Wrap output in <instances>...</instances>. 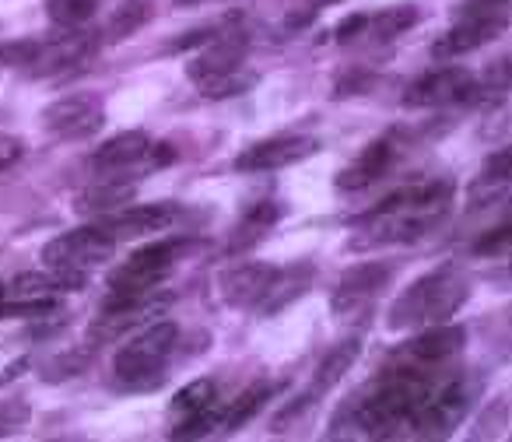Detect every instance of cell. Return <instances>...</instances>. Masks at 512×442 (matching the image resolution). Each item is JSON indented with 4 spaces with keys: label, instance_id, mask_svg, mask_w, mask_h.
<instances>
[{
    "label": "cell",
    "instance_id": "obj_2",
    "mask_svg": "<svg viewBox=\"0 0 512 442\" xmlns=\"http://www.w3.org/2000/svg\"><path fill=\"white\" fill-rule=\"evenodd\" d=\"M453 190V179L439 176L390 193L355 221L358 236H351L348 246L351 250H372V246L414 243V239L428 236L446 218L449 204H453Z\"/></svg>",
    "mask_w": 512,
    "mask_h": 442
},
{
    "label": "cell",
    "instance_id": "obj_20",
    "mask_svg": "<svg viewBox=\"0 0 512 442\" xmlns=\"http://www.w3.org/2000/svg\"><path fill=\"white\" fill-rule=\"evenodd\" d=\"M467 344V330L456 327V323H435V327H425L411 344H407L400 355L414 365H425V369H435V365L453 362L456 355Z\"/></svg>",
    "mask_w": 512,
    "mask_h": 442
},
{
    "label": "cell",
    "instance_id": "obj_5",
    "mask_svg": "<svg viewBox=\"0 0 512 442\" xmlns=\"http://www.w3.org/2000/svg\"><path fill=\"white\" fill-rule=\"evenodd\" d=\"M481 390H484L481 376H453L446 383H435L428 390L425 404L414 411L407 435H414V439H446L470 414V407L477 404Z\"/></svg>",
    "mask_w": 512,
    "mask_h": 442
},
{
    "label": "cell",
    "instance_id": "obj_8",
    "mask_svg": "<svg viewBox=\"0 0 512 442\" xmlns=\"http://www.w3.org/2000/svg\"><path fill=\"white\" fill-rule=\"evenodd\" d=\"M116 253V239L109 236L102 225H85V229H71L64 236L50 239L43 246V264L46 267H67V271H99L113 260Z\"/></svg>",
    "mask_w": 512,
    "mask_h": 442
},
{
    "label": "cell",
    "instance_id": "obj_24",
    "mask_svg": "<svg viewBox=\"0 0 512 442\" xmlns=\"http://www.w3.org/2000/svg\"><path fill=\"white\" fill-rule=\"evenodd\" d=\"M285 218V204L281 200H256L242 211L239 225L232 229V243H228V253H242L249 246H256L267 232Z\"/></svg>",
    "mask_w": 512,
    "mask_h": 442
},
{
    "label": "cell",
    "instance_id": "obj_33",
    "mask_svg": "<svg viewBox=\"0 0 512 442\" xmlns=\"http://www.w3.org/2000/svg\"><path fill=\"white\" fill-rule=\"evenodd\" d=\"M32 421V404L22 397H11V400H0V439H8V435H18L25 425Z\"/></svg>",
    "mask_w": 512,
    "mask_h": 442
},
{
    "label": "cell",
    "instance_id": "obj_15",
    "mask_svg": "<svg viewBox=\"0 0 512 442\" xmlns=\"http://www.w3.org/2000/svg\"><path fill=\"white\" fill-rule=\"evenodd\" d=\"M95 46H99V36H95V32H85L78 25V29H67L64 36L39 39V53L32 57V64L25 67V71H29L32 78H53V74L71 71V67L81 64V60L92 57Z\"/></svg>",
    "mask_w": 512,
    "mask_h": 442
},
{
    "label": "cell",
    "instance_id": "obj_6",
    "mask_svg": "<svg viewBox=\"0 0 512 442\" xmlns=\"http://www.w3.org/2000/svg\"><path fill=\"white\" fill-rule=\"evenodd\" d=\"M172 299H176V295L162 292V285L148 288V292H134V295H106V299H102V313L95 316L92 327H88V344L120 341L130 330L158 320V316L172 306Z\"/></svg>",
    "mask_w": 512,
    "mask_h": 442
},
{
    "label": "cell",
    "instance_id": "obj_4",
    "mask_svg": "<svg viewBox=\"0 0 512 442\" xmlns=\"http://www.w3.org/2000/svg\"><path fill=\"white\" fill-rule=\"evenodd\" d=\"M179 344V327L172 320H151L141 334L130 337L113 358L116 379H123L134 390H151L165 379V362Z\"/></svg>",
    "mask_w": 512,
    "mask_h": 442
},
{
    "label": "cell",
    "instance_id": "obj_35",
    "mask_svg": "<svg viewBox=\"0 0 512 442\" xmlns=\"http://www.w3.org/2000/svg\"><path fill=\"white\" fill-rule=\"evenodd\" d=\"M88 362H92V351H67V355H60V358H53L50 365H46V379L50 383H60V379H71V376H78L81 369H88Z\"/></svg>",
    "mask_w": 512,
    "mask_h": 442
},
{
    "label": "cell",
    "instance_id": "obj_23",
    "mask_svg": "<svg viewBox=\"0 0 512 442\" xmlns=\"http://www.w3.org/2000/svg\"><path fill=\"white\" fill-rule=\"evenodd\" d=\"M358 355H362V334H348V337H341L337 344H330V351L320 358V365H316V372H313L309 397L320 400L323 393L334 390V386L344 379V372L358 362Z\"/></svg>",
    "mask_w": 512,
    "mask_h": 442
},
{
    "label": "cell",
    "instance_id": "obj_38",
    "mask_svg": "<svg viewBox=\"0 0 512 442\" xmlns=\"http://www.w3.org/2000/svg\"><path fill=\"white\" fill-rule=\"evenodd\" d=\"M25 155H29V144H25L22 137L0 134V176H4V172H11L15 165H22Z\"/></svg>",
    "mask_w": 512,
    "mask_h": 442
},
{
    "label": "cell",
    "instance_id": "obj_13",
    "mask_svg": "<svg viewBox=\"0 0 512 442\" xmlns=\"http://www.w3.org/2000/svg\"><path fill=\"white\" fill-rule=\"evenodd\" d=\"M477 78L467 67H435V71L421 74L411 88L404 92L407 109H442L456 106V102L474 99Z\"/></svg>",
    "mask_w": 512,
    "mask_h": 442
},
{
    "label": "cell",
    "instance_id": "obj_26",
    "mask_svg": "<svg viewBox=\"0 0 512 442\" xmlns=\"http://www.w3.org/2000/svg\"><path fill=\"white\" fill-rule=\"evenodd\" d=\"M278 390H281V386L271 383V379H260V383L246 386V390H242L235 400L221 404V428H225V432H235V428H242L246 421H253L256 414L271 404Z\"/></svg>",
    "mask_w": 512,
    "mask_h": 442
},
{
    "label": "cell",
    "instance_id": "obj_36",
    "mask_svg": "<svg viewBox=\"0 0 512 442\" xmlns=\"http://www.w3.org/2000/svg\"><path fill=\"white\" fill-rule=\"evenodd\" d=\"M228 22H232V18H225V22H214V25H204V29L183 32V36L169 43V53H183V50H197V46H207L211 39H218L221 32L228 29Z\"/></svg>",
    "mask_w": 512,
    "mask_h": 442
},
{
    "label": "cell",
    "instance_id": "obj_40",
    "mask_svg": "<svg viewBox=\"0 0 512 442\" xmlns=\"http://www.w3.org/2000/svg\"><path fill=\"white\" fill-rule=\"evenodd\" d=\"M204 4H218V0H172V8L186 11V8H204Z\"/></svg>",
    "mask_w": 512,
    "mask_h": 442
},
{
    "label": "cell",
    "instance_id": "obj_39",
    "mask_svg": "<svg viewBox=\"0 0 512 442\" xmlns=\"http://www.w3.org/2000/svg\"><path fill=\"white\" fill-rule=\"evenodd\" d=\"M365 29H369V15H365V11H355V15H348V18H341V22H337L334 43H341V46L355 43V39L365 36Z\"/></svg>",
    "mask_w": 512,
    "mask_h": 442
},
{
    "label": "cell",
    "instance_id": "obj_37",
    "mask_svg": "<svg viewBox=\"0 0 512 442\" xmlns=\"http://www.w3.org/2000/svg\"><path fill=\"white\" fill-rule=\"evenodd\" d=\"M498 253H509V221H502L498 229H491L488 236H481L474 243V257H498Z\"/></svg>",
    "mask_w": 512,
    "mask_h": 442
},
{
    "label": "cell",
    "instance_id": "obj_18",
    "mask_svg": "<svg viewBox=\"0 0 512 442\" xmlns=\"http://www.w3.org/2000/svg\"><path fill=\"white\" fill-rule=\"evenodd\" d=\"M88 278L85 271H67V267H50V271H29L18 274L15 281L0 285V299L22 302V299H57V295L85 292Z\"/></svg>",
    "mask_w": 512,
    "mask_h": 442
},
{
    "label": "cell",
    "instance_id": "obj_21",
    "mask_svg": "<svg viewBox=\"0 0 512 442\" xmlns=\"http://www.w3.org/2000/svg\"><path fill=\"white\" fill-rule=\"evenodd\" d=\"M242 57H246V36L235 29H225L218 39L207 43V50H200L197 57L186 60V78H190L193 85H200V81L214 78V74L239 67Z\"/></svg>",
    "mask_w": 512,
    "mask_h": 442
},
{
    "label": "cell",
    "instance_id": "obj_29",
    "mask_svg": "<svg viewBox=\"0 0 512 442\" xmlns=\"http://www.w3.org/2000/svg\"><path fill=\"white\" fill-rule=\"evenodd\" d=\"M509 176H512V151L509 148L491 151L488 162L481 165V172H477L474 183H470V197L474 200H495L498 190L509 186Z\"/></svg>",
    "mask_w": 512,
    "mask_h": 442
},
{
    "label": "cell",
    "instance_id": "obj_17",
    "mask_svg": "<svg viewBox=\"0 0 512 442\" xmlns=\"http://www.w3.org/2000/svg\"><path fill=\"white\" fill-rule=\"evenodd\" d=\"M106 225L102 229L113 239H144L158 236V232H169L179 221V204L176 200H155V204H130L123 211L106 214Z\"/></svg>",
    "mask_w": 512,
    "mask_h": 442
},
{
    "label": "cell",
    "instance_id": "obj_11",
    "mask_svg": "<svg viewBox=\"0 0 512 442\" xmlns=\"http://www.w3.org/2000/svg\"><path fill=\"white\" fill-rule=\"evenodd\" d=\"M43 127L60 141H88L106 127V102L95 92H74L43 109Z\"/></svg>",
    "mask_w": 512,
    "mask_h": 442
},
{
    "label": "cell",
    "instance_id": "obj_9",
    "mask_svg": "<svg viewBox=\"0 0 512 442\" xmlns=\"http://www.w3.org/2000/svg\"><path fill=\"white\" fill-rule=\"evenodd\" d=\"M172 439H204L214 428H221V404L214 379H193L172 397L169 404Z\"/></svg>",
    "mask_w": 512,
    "mask_h": 442
},
{
    "label": "cell",
    "instance_id": "obj_14",
    "mask_svg": "<svg viewBox=\"0 0 512 442\" xmlns=\"http://www.w3.org/2000/svg\"><path fill=\"white\" fill-rule=\"evenodd\" d=\"M505 29H509V11H470V15L463 18V22H456L446 36L435 39L432 57L435 60L467 57V53L495 43Z\"/></svg>",
    "mask_w": 512,
    "mask_h": 442
},
{
    "label": "cell",
    "instance_id": "obj_19",
    "mask_svg": "<svg viewBox=\"0 0 512 442\" xmlns=\"http://www.w3.org/2000/svg\"><path fill=\"white\" fill-rule=\"evenodd\" d=\"M278 267L264 264V260H246V264L228 267L218 278V295L225 306L232 309H256V302L264 299V292L271 288Z\"/></svg>",
    "mask_w": 512,
    "mask_h": 442
},
{
    "label": "cell",
    "instance_id": "obj_10",
    "mask_svg": "<svg viewBox=\"0 0 512 442\" xmlns=\"http://www.w3.org/2000/svg\"><path fill=\"white\" fill-rule=\"evenodd\" d=\"M393 281V267L379 264V260H365V264H355L341 274L334 295H330V309L341 320H358V316L372 313V306L379 302L383 288Z\"/></svg>",
    "mask_w": 512,
    "mask_h": 442
},
{
    "label": "cell",
    "instance_id": "obj_32",
    "mask_svg": "<svg viewBox=\"0 0 512 442\" xmlns=\"http://www.w3.org/2000/svg\"><path fill=\"white\" fill-rule=\"evenodd\" d=\"M102 4L106 0H46V15L60 29H78V25L92 22Z\"/></svg>",
    "mask_w": 512,
    "mask_h": 442
},
{
    "label": "cell",
    "instance_id": "obj_16",
    "mask_svg": "<svg viewBox=\"0 0 512 442\" xmlns=\"http://www.w3.org/2000/svg\"><path fill=\"white\" fill-rule=\"evenodd\" d=\"M397 155H400V141L393 134H383L376 137V141H369L362 148V155L355 158L351 165H344L341 172H337L334 186L341 193H358V190H369V186H376L379 179L386 176V172L397 165Z\"/></svg>",
    "mask_w": 512,
    "mask_h": 442
},
{
    "label": "cell",
    "instance_id": "obj_30",
    "mask_svg": "<svg viewBox=\"0 0 512 442\" xmlns=\"http://www.w3.org/2000/svg\"><path fill=\"white\" fill-rule=\"evenodd\" d=\"M260 85V74L256 71H246V67H232V71H221L214 78L200 81V95L211 102H221V99H235V95H249L253 88Z\"/></svg>",
    "mask_w": 512,
    "mask_h": 442
},
{
    "label": "cell",
    "instance_id": "obj_25",
    "mask_svg": "<svg viewBox=\"0 0 512 442\" xmlns=\"http://www.w3.org/2000/svg\"><path fill=\"white\" fill-rule=\"evenodd\" d=\"M151 151V137L144 130H123V134L109 137L102 148H95L92 155V169L99 172H116V169H127L134 162H144Z\"/></svg>",
    "mask_w": 512,
    "mask_h": 442
},
{
    "label": "cell",
    "instance_id": "obj_27",
    "mask_svg": "<svg viewBox=\"0 0 512 442\" xmlns=\"http://www.w3.org/2000/svg\"><path fill=\"white\" fill-rule=\"evenodd\" d=\"M134 193H137V186L130 183V179H113L106 172V183H95V186H88L85 193H78L74 211L78 214H113V211H120L123 204H130Z\"/></svg>",
    "mask_w": 512,
    "mask_h": 442
},
{
    "label": "cell",
    "instance_id": "obj_12",
    "mask_svg": "<svg viewBox=\"0 0 512 442\" xmlns=\"http://www.w3.org/2000/svg\"><path fill=\"white\" fill-rule=\"evenodd\" d=\"M320 151V141L306 134H278V137H264V141L249 144L239 155L232 158L235 172H246V176H256V172H278L288 169L295 162H306Z\"/></svg>",
    "mask_w": 512,
    "mask_h": 442
},
{
    "label": "cell",
    "instance_id": "obj_1",
    "mask_svg": "<svg viewBox=\"0 0 512 442\" xmlns=\"http://www.w3.org/2000/svg\"><path fill=\"white\" fill-rule=\"evenodd\" d=\"M435 386V376L425 365L400 362L383 369L358 397H351L348 404L337 411L334 439H393V435H407L414 411L425 404L428 390Z\"/></svg>",
    "mask_w": 512,
    "mask_h": 442
},
{
    "label": "cell",
    "instance_id": "obj_34",
    "mask_svg": "<svg viewBox=\"0 0 512 442\" xmlns=\"http://www.w3.org/2000/svg\"><path fill=\"white\" fill-rule=\"evenodd\" d=\"M36 53H39V39H11V43H0V67H18V71H25Z\"/></svg>",
    "mask_w": 512,
    "mask_h": 442
},
{
    "label": "cell",
    "instance_id": "obj_28",
    "mask_svg": "<svg viewBox=\"0 0 512 442\" xmlns=\"http://www.w3.org/2000/svg\"><path fill=\"white\" fill-rule=\"evenodd\" d=\"M155 15H158V0H120L113 8V15H109L102 39H106L109 46L123 43V39L137 36Z\"/></svg>",
    "mask_w": 512,
    "mask_h": 442
},
{
    "label": "cell",
    "instance_id": "obj_3",
    "mask_svg": "<svg viewBox=\"0 0 512 442\" xmlns=\"http://www.w3.org/2000/svg\"><path fill=\"white\" fill-rule=\"evenodd\" d=\"M470 278L460 264H442L435 271L421 274L414 285L393 299L386 309V327L390 330H425L435 323H449L470 299Z\"/></svg>",
    "mask_w": 512,
    "mask_h": 442
},
{
    "label": "cell",
    "instance_id": "obj_31",
    "mask_svg": "<svg viewBox=\"0 0 512 442\" xmlns=\"http://www.w3.org/2000/svg\"><path fill=\"white\" fill-rule=\"evenodd\" d=\"M418 22H421L418 4H393V8H383V11H376V15H369V29H365V36H376L386 43V39L404 36V32L414 29Z\"/></svg>",
    "mask_w": 512,
    "mask_h": 442
},
{
    "label": "cell",
    "instance_id": "obj_22",
    "mask_svg": "<svg viewBox=\"0 0 512 442\" xmlns=\"http://www.w3.org/2000/svg\"><path fill=\"white\" fill-rule=\"evenodd\" d=\"M313 278H316V267L313 264L278 267V274H274L271 288L264 292V299L256 302V313H260V316H278V313H285V309L292 306L295 299H302V295L309 292Z\"/></svg>",
    "mask_w": 512,
    "mask_h": 442
},
{
    "label": "cell",
    "instance_id": "obj_7",
    "mask_svg": "<svg viewBox=\"0 0 512 442\" xmlns=\"http://www.w3.org/2000/svg\"><path fill=\"white\" fill-rule=\"evenodd\" d=\"M186 250H190V239H162V243H148L134 250L120 267L109 271V295H134L158 288L176 271Z\"/></svg>",
    "mask_w": 512,
    "mask_h": 442
}]
</instances>
